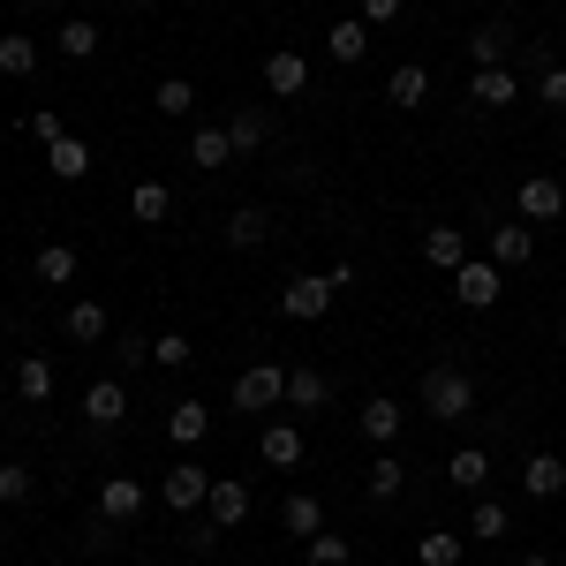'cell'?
<instances>
[{
  "label": "cell",
  "mask_w": 566,
  "mask_h": 566,
  "mask_svg": "<svg viewBox=\"0 0 566 566\" xmlns=\"http://www.w3.org/2000/svg\"><path fill=\"white\" fill-rule=\"evenodd\" d=\"M423 408H431L438 423H461V416H476V378H469V370H453V363L423 370Z\"/></svg>",
  "instance_id": "6da1fadb"
},
{
  "label": "cell",
  "mask_w": 566,
  "mask_h": 566,
  "mask_svg": "<svg viewBox=\"0 0 566 566\" xmlns=\"http://www.w3.org/2000/svg\"><path fill=\"white\" fill-rule=\"evenodd\" d=\"M333 303H340V280H333V272H303V280L280 287V310H287L295 325H317Z\"/></svg>",
  "instance_id": "7a4b0ae2"
},
{
  "label": "cell",
  "mask_w": 566,
  "mask_h": 566,
  "mask_svg": "<svg viewBox=\"0 0 566 566\" xmlns=\"http://www.w3.org/2000/svg\"><path fill=\"white\" fill-rule=\"evenodd\" d=\"M287 400V370L280 363H250L242 378H234V408L242 416H264V408H280Z\"/></svg>",
  "instance_id": "3957f363"
},
{
  "label": "cell",
  "mask_w": 566,
  "mask_h": 566,
  "mask_svg": "<svg viewBox=\"0 0 566 566\" xmlns=\"http://www.w3.org/2000/svg\"><path fill=\"white\" fill-rule=\"evenodd\" d=\"M514 212H522L528 227H552V219H566V181H559V175H528L522 189H514Z\"/></svg>",
  "instance_id": "277c9868"
},
{
  "label": "cell",
  "mask_w": 566,
  "mask_h": 566,
  "mask_svg": "<svg viewBox=\"0 0 566 566\" xmlns=\"http://www.w3.org/2000/svg\"><path fill=\"white\" fill-rule=\"evenodd\" d=\"M499 295H506V272H499L491 258H469L461 272H453V303L461 310H491Z\"/></svg>",
  "instance_id": "5b68a950"
},
{
  "label": "cell",
  "mask_w": 566,
  "mask_h": 566,
  "mask_svg": "<svg viewBox=\"0 0 566 566\" xmlns=\"http://www.w3.org/2000/svg\"><path fill=\"white\" fill-rule=\"evenodd\" d=\"M205 491H212V476H205V461H175V469L159 476V499H167L175 514H197V506H205Z\"/></svg>",
  "instance_id": "8992f818"
},
{
  "label": "cell",
  "mask_w": 566,
  "mask_h": 566,
  "mask_svg": "<svg viewBox=\"0 0 566 566\" xmlns=\"http://www.w3.org/2000/svg\"><path fill=\"white\" fill-rule=\"evenodd\" d=\"M205 522L212 528H242L250 522V483L242 476H212V491H205Z\"/></svg>",
  "instance_id": "52a82bcc"
},
{
  "label": "cell",
  "mask_w": 566,
  "mask_h": 566,
  "mask_svg": "<svg viewBox=\"0 0 566 566\" xmlns=\"http://www.w3.org/2000/svg\"><path fill=\"white\" fill-rule=\"evenodd\" d=\"M528 258H536V227H528V219H506V227H491V264H499V272H522Z\"/></svg>",
  "instance_id": "ba28073f"
},
{
  "label": "cell",
  "mask_w": 566,
  "mask_h": 566,
  "mask_svg": "<svg viewBox=\"0 0 566 566\" xmlns=\"http://www.w3.org/2000/svg\"><path fill=\"white\" fill-rule=\"evenodd\" d=\"M303 84H310V61L295 45H272V53H264V91H272V98H295Z\"/></svg>",
  "instance_id": "9c48e42d"
},
{
  "label": "cell",
  "mask_w": 566,
  "mask_h": 566,
  "mask_svg": "<svg viewBox=\"0 0 566 566\" xmlns=\"http://www.w3.org/2000/svg\"><path fill=\"white\" fill-rule=\"evenodd\" d=\"M129 416V392H122V378H98V386H84V423L91 431H114Z\"/></svg>",
  "instance_id": "30bf717a"
},
{
  "label": "cell",
  "mask_w": 566,
  "mask_h": 566,
  "mask_svg": "<svg viewBox=\"0 0 566 566\" xmlns=\"http://www.w3.org/2000/svg\"><path fill=\"white\" fill-rule=\"evenodd\" d=\"M136 514H144V483L136 476H106L98 483V522L122 528V522H136Z\"/></svg>",
  "instance_id": "8fae6325"
},
{
  "label": "cell",
  "mask_w": 566,
  "mask_h": 566,
  "mask_svg": "<svg viewBox=\"0 0 566 566\" xmlns=\"http://www.w3.org/2000/svg\"><path fill=\"white\" fill-rule=\"evenodd\" d=\"M355 423H363V438H370V446H392V438H400V423H408V408L378 392V400H363V408H355Z\"/></svg>",
  "instance_id": "7c38bea8"
},
{
  "label": "cell",
  "mask_w": 566,
  "mask_h": 566,
  "mask_svg": "<svg viewBox=\"0 0 566 566\" xmlns=\"http://www.w3.org/2000/svg\"><path fill=\"white\" fill-rule=\"evenodd\" d=\"M167 438H175L181 453L205 446V438H212V408H205V400H175V408H167Z\"/></svg>",
  "instance_id": "4fadbf2b"
},
{
  "label": "cell",
  "mask_w": 566,
  "mask_h": 566,
  "mask_svg": "<svg viewBox=\"0 0 566 566\" xmlns=\"http://www.w3.org/2000/svg\"><path fill=\"white\" fill-rule=\"evenodd\" d=\"M129 212H136V227H167V219H175V189L144 175V181L129 189Z\"/></svg>",
  "instance_id": "5bb4252c"
},
{
  "label": "cell",
  "mask_w": 566,
  "mask_h": 566,
  "mask_svg": "<svg viewBox=\"0 0 566 566\" xmlns=\"http://www.w3.org/2000/svg\"><path fill=\"white\" fill-rule=\"evenodd\" d=\"M423 258H431L438 272L453 280V272L469 264V234H461V227H423Z\"/></svg>",
  "instance_id": "9a60e30c"
},
{
  "label": "cell",
  "mask_w": 566,
  "mask_h": 566,
  "mask_svg": "<svg viewBox=\"0 0 566 566\" xmlns=\"http://www.w3.org/2000/svg\"><path fill=\"white\" fill-rule=\"evenodd\" d=\"M446 483H453V491H483V483H491V453H483V446H453V453H446Z\"/></svg>",
  "instance_id": "2e32d148"
},
{
  "label": "cell",
  "mask_w": 566,
  "mask_h": 566,
  "mask_svg": "<svg viewBox=\"0 0 566 566\" xmlns=\"http://www.w3.org/2000/svg\"><path fill=\"white\" fill-rule=\"evenodd\" d=\"M514 31H506V23H476V31H469V61H476V69H506V53H514Z\"/></svg>",
  "instance_id": "e0dca14e"
},
{
  "label": "cell",
  "mask_w": 566,
  "mask_h": 566,
  "mask_svg": "<svg viewBox=\"0 0 566 566\" xmlns=\"http://www.w3.org/2000/svg\"><path fill=\"white\" fill-rule=\"evenodd\" d=\"M522 491H528V499H559V491H566V461H559V453H528V461H522Z\"/></svg>",
  "instance_id": "ac0fdd59"
},
{
  "label": "cell",
  "mask_w": 566,
  "mask_h": 566,
  "mask_svg": "<svg viewBox=\"0 0 566 566\" xmlns=\"http://www.w3.org/2000/svg\"><path fill=\"white\" fill-rule=\"evenodd\" d=\"M227 136H234V159H242V151H264L272 114H264V106H234V114H227Z\"/></svg>",
  "instance_id": "d6986e66"
},
{
  "label": "cell",
  "mask_w": 566,
  "mask_h": 566,
  "mask_svg": "<svg viewBox=\"0 0 566 566\" xmlns=\"http://www.w3.org/2000/svg\"><path fill=\"white\" fill-rule=\"evenodd\" d=\"M325 53H333L340 69H355V61L370 53V23H363V15H348V23H333V31H325Z\"/></svg>",
  "instance_id": "ffe728a7"
},
{
  "label": "cell",
  "mask_w": 566,
  "mask_h": 566,
  "mask_svg": "<svg viewBox=\"0 0 566 566\" xmlns=\"http://www.w3.org/2000/svg\"><path fill=\"white\" fill-rule=\"evenodd\" d=\"M400 483H408V461L392 453V446H378V461H370V476H363V491L386 506V499H400Z\"/></svg>",
  "instance_id": "44dd1931"
},
{
  "label": "cell",
  "mask_w": 566,
  "mask_h": 566,
  "mask_svg": "<svg viewBox=\"0 0 566 566\" xmlns=\"http://www.w3.org/2000/svg\"><path fill=\"white\" fill-rule=\"evenodd\" d=\"M258 453H264V469H295V461H303V431H295V423H264Z\"/></svg>",
  "instance_id": "7402d4cb"
},
{
  "label": "cell",
  "mask_w": 566,
  "mask_h": 566,
  "mask_svg": "<svg viewBox=\"0 0 566 566\" xmlns=\"http://www.w3.org/2000/svg\"><path fill=\"white\" fill-rule=\"evenodd\" d=\"M45 175H53V181H84L91 175V144H84V136H61V144L45 151Z\"/></svg>",
  "instance_id": "603a6c76"
},
{
  "label": "cell",
  "mask_w": 566,
  "mask_h": 566,
  "mask_svg": "<svg viewBox=\"0 0 566 566\" xmlns=\"http://www.w3.org/2000/svg\"><path fill=\"white\" fill-rule=\"evenodd\" d=\"M189 159H197L205 175H212V167H227V159H234V136H227V122H205V129L189 136Z\"/></svg>",
  "instance_id": "cb8c5ba5"
},
{
  "label": "cell",
  "mask_w": 566,
  "mask_h": 566,
  "mask_svg": "<svg viewBox=\"0 0 566 566\" xmlns=\"http://www.w3.org/2000/svg\"><path fill=\"white\" fill-rule=\"evenodd\" d=\"M151 114L189 122V114H197V84H189V76H159V91H151Z\"/></svg>",
  "instance_id": "d4e9b609"
},
{
  "label": "cell",
  "mask_w": 566,
  "mask_h": 566,
  "mask_svg": "<svg viewBox=\"0 0 566 566\" xmlns=\"http://www.w3.org/2000/svg\"><path fill=\"white\" fill-rule=\"evenodd\" d=\"M469 98H476V106H514V98H522V76H514V69H476Z\"/></svg>",
  "instance_id": "484cf974"
},
{
  "label": "cell",
  "mask_w": 566,
  "mask_h": 566,
  "mask_svg": "<svg viewBox=\"0 0 566 566\" xmlns=\"http://www.w3.org/2000/svg\"><path fill=\"white\" fill-rule=\"evenodd\" d=\"M325 400H333V378L310 370V363H295V370H287V408H325Z\"/></svg>",
  "instance_id": "4316f807"
},
{
  "label": "cell",
  "mask_w": 566,
  "mask_h": 566,
  "mask_svg": "<svg viewBox=\"0 0 566 566\" xmlns=\"http://www.w3.org/2000/svg\"><path fill=\"white\" fill-rule=\"evenodd\" d=\"M386 98H392V106H423V98H431V69H423V61L392 69V76H386Z\"/></svg>",
  "instance_id": "83f0119b"
},
{
  "label": "cell",
  "mask_w": 566,
  "mask_h": 566,
  "mask_svg": "<svg viewBox=\"0 0 566 566\" xmlns=\"http://www.w3.org/2000/svg\"><path fill=\"white\" fill-rule=\"evenodd\" d=\"M61 325H69V340H76V348H91V340H106V303H69V317H61Z\"/></svg>",
  "instance_id": "f1b7e54d"
},
{
  "label": "cell",
  "mask_w": 566,
  "mask_h": 566,
  "mask_svg": "<svg viewBox=\"0 0 566 566\" xmlns=\"http://www.w3.org/2000/svg\"><path fill=\"white\" fill-rule=\"evenodd\" d=\"M227 242H234V250H264V242H272V219H264L258 205H242V212L227 219Z\"/></svg>",
  "instance_id": "f546056e"
},
{
  "label": "cell",
  "mask_w": 566,
  "mask_h": 566,
  "mask_svg": "<svg viewBox=\"0 0 566 566\" xmlns=\"http://www.w3.org/2000/svg\"><path fill=\"white\" fill-rule=\"evenodd\" d=\"M31 272H39L45 287H69V280H76V250H69V242H45L39 258H31Z\"/></svg>",
  "instance_id": "4dcf8cb0"
},
{
  "label": "cell",
  "mask_w": 566,
  "mask_h": 566,
  "mask_svg": "<svg viewBox=\"0 0 566 566\" xmlns=\"http://www.w3.org/2000/svg\"><path fill=\"white\" fill-rule=\"evenodd\" d=\"M416 559L423 566H461V528H423V536H416Z\"/></svg>",
  "instance_id": "1f68e13d"
},
{
  "label": "cell",
  "mask_w": 566,
  "mask_h": 566,
  "mask_svg": "<svg viewBox=\"0 0 566 566\" xmlns=\"http://www.w3.org/2000/svg\"><path fill=\"white\" fill-rule=\"evenodd\" d=\"M280 522H287V536H317V528H325V506H317V499H310V491H295V499H287V506H280Z\"/></svg>",
  "instance_id": "d6a6232c"
},
{
  "label": "cell",
  "mask_w": 566,
  "mask_h": 566,
  "mask_svg": "<svg viewBox=\"0 0 566 566\" xmlns=\"http://www.w3.org/2000/svg\"><path fill=\"white\" fill-rule=\"evenodd\" d=\"M0 76H39V39L8 31V39H0Z\"/></svg>",
  "instance_id": "836d02e7"
},
{
  "label": "cell",
  "mask_w": 566,
  "mask_h": 566,
  "mask_svg": "<svg viewBox=\"0 0 566 566\" xmlns=\"http://www.w3.org/2000/svg\"><path fill=\"white\" fill-rule=\"evenodd\" d=\"M53 45H61L69 61H91V53H98L106 39H98V23H91V15H69V23H61V39H53Z\"/></svg>",
  "instance_id": "e575fe53"
},
{
  "label": "cell",
  "mask_w": 566,
  "mask_h": 566,
  "mask_svg": "<svg viewBox=\"0 0 566 566\" xmlns=\"http://www.w3.org/2000/svg\"><path fill=\"white\" fill-rule=\"evenodd\" d=\"M15 392H23V400H53V363H45V355H23V363H15Z\"/></svg>",
  "instance_id": "d590c367"
},
{
  "label": "cell",
  "mask_w": 566,
  "mask_h": 566,
  "mask_svg": "<svg viewBox=\"0 0 566 566\" xmlns=\"http://www.w3.org/2000/svg\"><path fill=\"white\" fill-rule=\"evenodd\" d=\"M310 566H355V544L340 528H317V536H310Z\"/></svg>",
  "instance_id": "8d00e7d4"
},
{
  "label": "cell",
  "mask_w": 566,
  "mask_h": 566,
  "mask_svg": "<svg viewBox=\"0 0 566 566\" xmlns=\"http://www.w3.org/2000/svg\"><path fill=\"white\" fill-rule=\"evenodd\" d=\"M506 506H499V499H476V506H469V536H483V544H499V536H506Z\"/></svg>",
  "instance_id": "74e56055"
},
{
  "label": "cell",
  "mask_w": 566,
  "mask_h": 566,
  "mask_svg": "<svg viewBox=\"0 0 566 566\" xmlns=\"http://www.w3.org/2000/svg\"><path fill=\"white\" fill-rule=\"evenodd\" d=\"M189 355H197V340H189V333H159V340H151V363H159V370H181Z\"/></svg>",
  "instance_id": "f35d334b"
},
{
  "label": "cell",
  "mask_w": 566,
  "mask_h": 566,
  "mask_svg": "<svg viewBox=\"0 0 566 566\" xmlns=\"http://www.w3.org/2000/svg\"><path fill=\"white\" fill-rule=\"evenodd\" d=\"M31 491H39V483H31V469H23V461H8V469H0V506H23Z\"/></svg>",
  "instance_id": "ab89813d"
},
{
  "label": "cell",
  "mask_w": 566,
  "mask_h": 566,
  "mask_svg": "<svg viewBox=\"0 0 566 566\" xmlns=\"http://www.w3.org/2000/svg\"><path fill=\"white\" fill-rule=\"evenodd\" d=\"M23 129H31V144H45V151H53V144H61V136H69V122H61V114H53V106H39V114H31V122H23Z\"/></svg>",
  "instance_id": "60d3db41"
},
{
  "label": "cell",
  "mask_w": 566,
  "mask_h": 566,
  "mask_svg": "<svg viewBox=\"0 0 566 566\" xmlns=\"http://www.w3.org/2000/svg\"><path fill=\"white\" fill-rule=\"evenodd\" d=\"M536 98H544V106H566V61H544V69H536Z\"/></svg>",
  "instance_id": "b9f144b4"
},
{
  "label": "cell",
  "mask_w": 566,
  "mask_h": 566,
  "mask_svg": "<svg viewBox=\"0 0 566 566\" xmlns=\"http://www.w3.org/2000/svg\"><path fill=\"white\" fill-rule=\"evenodd\" d=\"M400 8H408V0H363V23H392Z\"/></svg>",
  "instance_id": "7bdbcfd3"
},
{
  "label": "cell",
  "mask_w": 566,
  "mask_h": 566,
  "mask_svg": "<svg viewBox=\"0 0 566 566\" xmlns=\"http://www.w3.org/2000/svg\"><path fill=\"white\" fill-rule=\"evenodd\" d=\"M522 566H559V559H552V552H528V559Z\"/></svg>",
  "instance_id": "ee69618b"
},
{
  "label": "cell",
  "mask_w": 566,
  "mask_h": 566,
  "mask_svg": "<svg viewBox=\"0 0 566 566\" xmlns=\"http://www.w3.org/2000/svg\"><path fill=\"white\" fill-rule=\"evenodd\" d=\"M122 8H151V0H122Z\"/></svg>",
  "instance_id": "f6af8a7d"
},
{
  "label": "cell",
  "mask_w": 566,
  "mask_h": 566,
  "mask_svg": "<svg viewBox=\"0 0 566 566\" xmlns=\"http://www.w3.org/2000/svg\"><path fill=\"white\" fill-rule=\"evenodd\" d=\"M559 348H566V317H559Z\"/></svg>",
  "instance_id": "bcb514c9"
},
{
  "label": "cell",
  "mask_w": 566,
  "mask_h": 566,
  "mask_svg": "<svg viewBox=\"0 0 566 566\" xmlns=\"http://www.w3.org/2000/svg\"><path fill=\"white\" fill-rule=\"evenodd\" d=\"M506 8H514V0H506Z\"/></svg>",
  "instance_id": "7dc6e473"
}]
</instances>
